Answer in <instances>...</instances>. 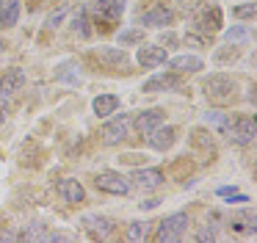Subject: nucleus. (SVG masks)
Returning <instances> with one entry per match:
<instances>
[{"instance_id":"1","label":"nucleus","mask_w":257,"mask_h":243,"mask_svg":"<svg viewBox=\"0 0 257 243\" xmlns=\"http://www.w3.org/2000/svg\"><path fill=\"white\" fill-rule=\"evenodd\" d=\"M188 215L185 213H174V215H166V218L158 224L155 235H152V240L155 243H180L185 237V229H188Z\"/></svg>"},{"instance_id":"2","label":"nucleus","mask_w":257,"mask_h":243,"mask_svg":"<svg viewBox=\"0 0 257 243\" xmlns=\"http://www.w3.org/2000/svg\"><path fill=\"white\" fill-rule=\"evenodd\" d=\"M202 88H205L207 99H213V102H232L235 97V80L229 75H224V72L207 75L202 80Z\"/></svg>"},{"instance_id":"3","label":"nucleus","mask_w":257,"mask_h":243,"mask_svg":"<svg viewBox=\"0 0 257 243\" xmlns=\"http://www.w3.org/2000/svg\"><path fill=\"white\" fill-rule=\"evenodd\" d=\"M94 185H97V191L111 193V196H127L133 182L124 174H119V171H100V174L94 177Z\"/></svg>"},{"instance_id":"4","label":"nucleus","mask_w":257,"mask_h":243,"mask_svg":"<svg viewBox=\"0 0 257 243\" xmlns=\"http://www.w3.org/2000/svg\"><path fill=\"white\" fill-rule=\"evenodd\" d=\"M89 11L94 14L97 25L111 28V25H116V22L122 20V14H124V0H97V3L91 6Z\"/></svg>"},{"instance_id":"5","label":"nucleus","mask_w":257,"mask_h":243,"mask_svg":"<svg viewBox=\"0 0 257 243\" xmlns=\"http://www.w3.org/2000/svg\"><path fill=\"white\" fill-rule=\"evenodd\" d=\"M224 133L229 136L232 144H238V147H249V144L254 141V136H257V122H254V116H240V119H235Z\"/></svg>"},{"instance_id":"6","label":"nucleus","mask_w":257,"mask_h":243,"mask_svg":"<svg viewBox=\"0 0 257 243\" xmlns=\"http://www.w3.org/2000/svg\"><path fill=\"white\" fill-rule=\"evenodd\" d=\"M127 133H130L127 113H119V110H116V116L102 125V141H105L108 147H116V144H122L124 138H127Z\"/></svg>"},{"instance_id":"7","label":"nucleus","mask_w":257,"mask_h":243,"mask_svg":"<svg viewBox=\"0 0 257 243\" xmlns=\"http://www.w3.org/2000/svg\"><path fill=\"white\" fill-rule=\"evenodd\" d=\"M183 80H180L177 72H161V75H152L150 80H144L141 91L144 94H155V91H180Z\"/></svg>"},{"instance_id":"8","label":"nucleus","mask_w":257,"mask_h":243,"mask_svg":"<svg viewBox=\"0 0 257 243\" xmlns=\"http://www.w3.org/2000/svg\"><path fill=\"white\" fill-rule=\"evenodd\" d=\"M147 141H150L152 149H158V152H166V149H172L174 141H177V127H172V125H158L155 130L147 133Z\"/></svg>"},{"instance_id":"9","label":"nucleus","mask_w":257,"mask_h":243,"mask_svg":"<svg viewBox=\"0 0 257 243\" xmlns=\"http://www.w3.org/2000/svg\"><path fill=\"white\" fill-rule=\"evenodd\" d=\"M194 25H196V31H202V33L221 31V9H218V6H213V9H205V6H202L194 14Z\"/></svg>"},{"instance_id":"10","label":"nucleus","mask_w":257,"mask_h":243,"mask_svg":"<svg viewBox=\"0 0 257 243\" xmlns=\"http://www.w3.org/2000/svg\"><path fill=\"white\" fill-rule=\"evenodd\" d=\"M130 180H133L136 185L141 188V191H158V188L163 185V180H166V177H163L161 169H155V166H147V169H136Z\"/></svg>"},{"instance_id":"11","label":"nucleus","mask_w":257,"mask_h":243,"mask_svg":"<svg viewBox=\"0 0 257 243\" xmlns=\"http://www.w3.org/2000/svg\"><path fill=\"white\" fill-rule=\"evenodd\" d=\"M136 61H139L144 69H155V66L166 64V50L161 44H144L141 42L139 53H136Z\"/></svg>"},{"instance_id":"12","label":"nucleus","mask_w":257,"mask_h":243,"mask_svg":"<svg viewBox=\"0 0 257 243\" xmlns=\"http://www.w3.org/2000/svg\"><path fill=\"white\" fill-rule=\"evenodd\" d=\"M80 224H83L86 232H91V237H111V232H113V221L105 218V215H97V213L83 215Z\"/></svg>"},{"instance_id":"13","label":"nucleus","mask_w":257,"mask_h":243,"mask_svg":"<svg viewBox=\"0 0 257 243\" xmlns=\"http://www.w3.org/2000/svg\"><path fill=\"white\" fill-rule=\"evenodd\" d=\"M97 58H100L108 69H122L124 72L130 66V58L122 47H100L97 50Z\"/></svg>"},{"instance_id":"14","label":"nucleus","mask_w":257,"mask_h":243,"mask_svg":"<svg viewBox=\"0 0 257 243\" xmlns=\"http://www.w3.org/2000/svg\"><path fill=\"white\" fill-rule=\"evenodd\" d=\"M56 191H58V196H61L64 202H69V204H80V202L86 199L83 185H80L78 180H72V177H67V180H58Z\"/></svg>"},{"instance_id":"15","label":"nucleus","mask_w":257,"mask_h":243,"mask_svg":"<svg viewBox=\"0 0 257 243\" xmlns=\"http://www.w3.org/2000/svg\"><path fill=\"white\" fill-rule=\"evenodd\" d=\"M158 125H163V110L161 108H150V110H141L139 116H136L133 127L139 136H147L150 130H155Z\"/></svg>"},{"instance_id":"16","label":"nucleus","mask_w":257,"mask_h":243,"mask_svg":"<svg viewBox=\"0 0 257 243\" xmlns=\"http://www.w3.org/2000/svg\"><path fill=\"white\" fill-rule=\"evenodd\" d=\"M139 22H141L144 28H169V25L174 22V14H172L169 9H161V6H155V9L144 11Z\"/></svg>"},{"instance_id":"17","label":"nucleus","mask_w":257,"mask_h":243,"mask_svg":"<svg viewBox=\"0 0 257 243\" xmlns=\"http://www.w3.org/2000/svg\"><path fill=\"white\" fill-rule=\"evenodd\" d=\"M169 69L177 72V75H191V72L205 69V61L199 55H177V58L169 61Z\"/></svg>"},{"instance_id":"18","label":"nucleus","mask_w":257,"mask_h":243,"mask_svg":"<svg viewBox=\"0 0 257 243\" xmlns=\"http://www.w3.org/2000/svg\"><path fill=\"white\" fill-rule=\"evenodd\" d=\"M23 86H25V72L20 69V66L9 69L6 75L0 77V94H3V97H12V94L20 91Z\"/></svg>"},{"instance_id":"19","label":"nucleus","mask_w":257,"mask_h":243,"mask_svg":"<svg viewBox=\"0 0 257 243\" xmlns=\"http://www.w3.org/2000/svg\"><path fill=\"white\" fill-rule=\"evenodd\" d=\"M20 14H23V6L20 0H0V28H14L20 22Z\"/></svg>"},{"instance_id":"20","label":"nucleus","mask_w":257,"mask_h":243,"mask_svg":"<svg viewBox=\"0 0 257 243\" xmlns=\"http://www.w3.org/2000/svg\"><path fill=\"white\" fill-rule=\"evenodd\" d=\"M119 105H122V99H119L116 94H100V97H94V102H91V110H94L100 119H105V116L116 113Z\"/></svg>"},{"instance_id":"21","label":"nucleus","mask_w":257,"mask_h":243,"mask_svg":"<svg viewBox=\"0 0 257 243\" xmlns=\"http://www.w3.org/2000/svg\"><path fill=\"white\" fill-rule=\"evenodd\" d=\"M56 80L61 83H69V86H75V83H80V64L78 61H61V64L56 66Z\"/></svg>"},{"instance_id":"22","label":"nucleus","mask_w":257,"mask_h":243,"mask_svg":"<svg viewBox=\"0 0 257 243\" xmlns=\"http://www.w3.org/2000/svg\"><path fill=\"white\" fill-rule=\"evenodd\" d=\"M254 226H257V213L251 207H243V210H238V213L232 215V229H238V232H254Z\"/></svg>"},{"instance_id":"23","label":"nucleus","mask_w":257,"mask_h":243,"mask_svg":"<svg viewBox=\"0 0 257 243\" xmlns=\"http://www.w3.org/2000/svg\"><path fill=\"white\" fill-rule=\"evenodd\" d=\"M202 119H205V125H210L213 130H218V133H224L229 127V113H224V110H218V108H210Z\"/></svg>"},{"instance_id":"24","label":"nucleus","mask_w":257,"mask_h":243,"mask_svg":"<svg viewBox=\"0 0 257 243\" xmlns=\"http://www.w3.org/2000/svg\"><path fill=\"white\" fill-rule=\"evenodd\" d=\"M130 243H139V240H147L150 237V221H130L127 224V232H124Z\"/></svg>"},{"instance_id":"25","label":"nucleus","mask_w":257,"mask_h":243,"mask_svg":"<svg viewBox=\"0 0 257 243\" xmlns=\"http://www.w3.org/2000/svg\"><path fill=\"white\" fill-rule=\"evenodd\" d=\"M72 28H75V33H80L83 39L91 36V31H89V6H78V14H75V20H72Z\"/></svg>"},{"instance_id":"26","label":"nucleus","mask_w":257,"mask_h":243,"mask_svg":"<svg viewBox=\"0 0 257 243\" xmlns=\"http://www.w3.org/2000/svg\"><path fill=\"white\" fill-rule=\"evenodd\" d=\"M224 39H227L229 44H243L251 39V31H249V25H232V28L224 31Z\"/></svg>"},{"instance_id":"27","label":"nucleus","mask_w":257,"mask_h":243,"mask_svg":"<svg viewBox=\"0 0 257 243\" xmlns=\"http://www.w3.org/2000/svg\"><path fill=\"white\" fill-rule=\"evenodd\" d=\"M20 240H47V232L42 229V224H31L28 229L20 235Z\"/></svg>"},{"instance_id":"28","label":"nucleus","mask_w":257,"mask_h":243,"mask_svg":"<svg viewBox=\"0 0 257 243\" xmlns=\"http://www.w3.org/2000/svg\"><path fill=\"white\" fill-rule=\"evenodd\" d=\"M119 42H122V44H141V42H144V33H141L139 28H130V31L119 33Z\"/></svg>"},{"instance_id":"29","label":"nucleus","mask_w":257,"mask_h":243,"mask_svg":"<svg viewBox=\"0 0 257 243\" xmlns=\"http://www.w3.org/2000/svg\"><path fill=\"white\" fill-rule=\"evenodd\" d=\"M254 14H257V9H254V3H251V0L232 9V17H238V20H254Z\"/></svg>"},{"instance_id":"30","label":"nucleus","mask_w":257,"mask_h":243,"mask_svg":"<svg viewBox=\"0 0 257 243\" xmlns=\"http://www.w3.org/2000/svg\"><path fill=\"white\" fill-rule=\"evenodd\" d=\"M67 14H69V6H61L58 11H53V14L47 17V31H56V28L64 22V17H67Z\"/></svg>"},{"instance_id":"31","label":"nucleus","mask_w":257,"mask_h":243,"mask_svg":"<svg viewBox=\"0 0 257 243\" xmlns=\"http://www.w3.org/2000/svg\"><path fill=\"white\" fill-rule=\"evenodd\" d=\"M216 237H218V232H216V226H210V224H202L199 229H196V240H199V243L216 240Z\"/></svg>"},{"instance_id":"32","label":"nucleus","mask_w":257,"mask_h":243,"mask_svg":"<svg viewBox=\"0 0 257 243\" xmlns=\"http://www.w3.org/2000/svg\"><path fill=\"white\" fill-rule=\"evenodd\" d=\"M180 9H183V14H191V17H194L196 11L202 9V0H180Z\"/></svg>"},{"instance_id":"33","label":"nucleus","mask_w":257,"mask_h":243,"mask_svg":"<svg viewBox=\"0 0 257 243\" xmlns=\"http://www.w3.org/2000/svg\"><path fill=\"white\" fill-rule=\"evenodd\" d=\"M6 113H9V97H3V94H0V125L6 122Z\"/></svg>"},{"instance_id":"34","label":"nucleus","mask_w":257,"mask_h":243,"mask_svg":"<svg viewBox=\"0 0 257 243\" xmlns=\"http://www.w3.org/2000/svg\"><path fill=\"white\" fill-rule=\"evenodd\" d=\"M47 240H75V235H69V232H53V235H47Z\"/></svg>"},{"instance_id":"35","label":"nucleus","mask_w":257,"mask_h":243,"mask_svg":"<svg viewBox=\"0 0 257 243\" xmlns=\"http://www.w3.org/2000/svg\"><path fill=\"white\" fill-rule=\"evenodd\" d=\"M158 207V199H150V202H141V210H152Z\"/></svg>"},{"instance_id":"36","label":"nucleus","mask_w":257,"mask_h":243,"mask_svg":"<svg viewBox=\"0 0 257 243\" xmlns=\"http://www.w3.org/2000/svg\"><path fill=\"white\" fill-rule=\"evenodd\" d=\"M3 47H6V42H3V39H0V53H3Z\"/></svg>"}]
</instances>
